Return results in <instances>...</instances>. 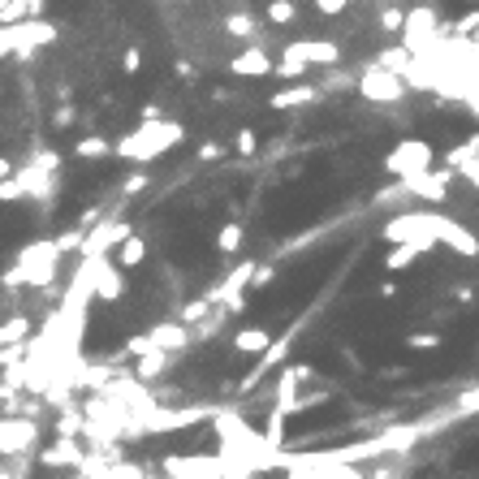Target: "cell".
<instances>
[{
	"label": "cell",
	"instance_id": "obj_30",
	"mask_svg": "<svg viewBox=\"0 0 479 479\" xmlns=\"http://www.w3.org/2000/svg\"><path fill=\"white\" fill-rule=\"evenodd\" d=\"M199 160H203V165H216V160H225V143H203L199 147Z\"/></svg>",
	"mask_w": 479,
	"mask_h": 479
},
{
	"label": "cell",
	"instance_id": "obj_35",
	"mask_svg": "<svg viewBox=\"0 0 479 479\" xmlns=\"http://www.w3.org/2000/svg\"><path fill=\"white\" fill-rule=\"evenodd\" d=\"M177 4H203V0H177Z\"/></svg>",
	"mask_w": 479,
	"mask_h": 479
},
{
	"label": "cell",
	"instance_id": "obj_21",
	"mask_svg": "<svg viewBox=\"0 0 479 479\" xmlns=\"http://www.w3.org/2000/svg\"><path fill=\"white\" fill-rule=\"evenodd\" d=\"M298 0H268V9H264V18L272 30H289V26L298 22Z\"/></svg>",
	"mask_w": 479,
	"mask_h": 479
},
{
	"label": "cell",
	"instance_id": "obj_7",
	"mask_svg": "<svg viewBox=\"0 0 479 479\" xmlns=\"http://www.w3.org/2000/svg\"><path fill=\"white\" fill-rule=\"evenodd\" d=\"M402 48L410 52V56H428L441 39H445V22H441V13L432 9V4H415V9H406V18H402Z\"/></svg>",
	"mask_w": 479,
	"mask_h": 479
},
{
	"label": "cell",
	"instance_id": "obj_20",
	"mask_svg": "<svg viewBox=\"0 0 479 479\" xmlns=\"http://www.w3.org/2000/svg\"><path fill=\"white\" fill-rule=\"evenodd\" d=\"M73 156H78V160H87V165L113 160V139H104V134H82V139L73 143Z\"/></svg>",
	"mask_w": 479,
	"mask_h": 479
},
{
	"label": "cell",
	"instance_id": "obj_23",
	"mask_svg": "<svg viewBox=\"0 0 479 479\" xmlns=\"http://www.w3.org/2000/svg\"><path fill=\"white\" fill-rule=\"evenodd\" d=\"M402 18H406V9H402V4H393V0H384V4H381V13H376V30L393 39V35L402 30Z\"/></svg>",
	"mask_w": 479,
	"mask_h": 479
},
{
	"label": "cell",
	"instance_id": "obj_8",
	"mask_svg": "<svg viewBox=\"0 0 479 479\" xmlns=\"http://www.w3.org/2000/svg\"><path fill=\"white\" fill-rule=\"evenodd\" d=\"M432 165H436V147H432L428 139H398L381 160V168L393 182H410V177L428 173Z\"/></svg>",
	"mask_w": 479,
	"mask_h": 479
},
{
	"label": "cell",
	"instance_id": "obj_27",
	"mask_svg": "<svg viewBox=\"0 0 479 479\" xmlns=\"http://www.w3.org/2000/svg\"><path fill=\"white\" fill-rule=\"evenodd\" d=\"M272 281H277V268H272V264H255V272H251V294H255V289H268Z\"/></svg>",
	"mask_w": 479,
	"mask_h": 479
},
{
	"label": "cell",
	"instance_id": "obj_36",
	"mask_svg": "<svg viewBox=\"0 0 479 479\" xmlns=\"http://www.w3.org/2000/svg\"><path fill=\"white\" fill-rule=\"evenodd\" d=\"M423 4H432V9H436V4H441V0H423Z\"/></svg>",
	"mask_w": 479,
	"mask_h": 479
},
{
	"label": "cell",
	"instance_id": "obj_28",
	"mask_svg": "<svg viewBox=\"0 0 479 479\" xmlns=\"http://www.w3.org/2000/svg\"><path fill=\"white\" fill-rule=\"evenodd\" d=\"M139 191H147V173L143 168H139L134 177H125V182H121V199H130V194H139Z\"/></svg>",
	"mask_w": 479,
	"mask_h": 479
},
{
	"label": "cell",
	"instance_id": "obj_3",
	"mask_svg": "<svg viewBox=\"0 0 479 479\" xmlns=\"http://www.w3.org/2000/svg\"><path fill=\"white\" fill-rule=\"evenodd\" d=\"M61 264H65V255L56 251V242L30 238L22 251H18L13 268L0 277V286L4 289H48L52 281L61 277Z\"/></svg>",
	"mask_w": 479,
	"mask_h": 479
},
{
	"label": "cell",
	"instance_id": "obj_18",
	"mask_svg": "<svg viewBox=\"0 0 479 479\" xmlns=\"http://www.w3.org/2000/svg\"><path fill=\"white\" fill-rule=\"evenodd\" d=\"M143 260H147V238L134 229L130 238H121V246L108 255V264L113 268H121V272H134V268H143Z\"/></svg>",
	"mask_w": 479,
	"mask_h": 479
},
{
	"label": "cell",
	"instance_id": "obj_33",
	"mask_svg": "<svg viewBox=\"0 0 479 479\" xmlns=\"http://www.w3.org/2000/svg\"><path fill=\"white\" fill-rule=\"evenodd\" d=\"M139 117H143V121H160L165 113H160V104H143V108H139Z\"/></svg>",
	"mask_w": 479,
	"mask_h": 479
},
{
	"label": "cell",
	"instance_id": "obj_6",
	"mask_svg": "<svg viewBox=\"0 0 479 479\" xmlns=\"http://www.w3.org/2000/svg\"><path fill=\"white\" fill-rule=\"evenodd\" d=\"M44 441V423L35 415H0V458L4 462H30Z\"/></svg>",
	"mask_w": 479,
	"mask_h": 479
},
{
	"label": "cell",
	"instance_id": "obj_15",
	"mask_svg": "<svg viewBox=\"0 0 479 479\" xmlns=\"http://www.w3.org/2000/svg\"><path fill=\"white\" fill-rule=\"evenodd\" d=\"M125 289H130V277L104 260L99 272H96V281H91V298H96V303H108V307H117L121 298H125Z\"/></svg>",
	"mask_w": 479,
	"mask_h": 479
},
{
	"label": "cell",
	"instance_id": "obj_4",
	"mask_svg": "<svg viewBox=\"0 0 479 479\" xmlns=\"http://www.w3.org/2000/svg\"><path fill=\"white\" fill-rule=\"evenodd\" d=\"M346 61V52H341V44L337 39H289L286 48H281V56L272 61V73L277 78H307V70H337Z\"/></svg>",
	"mask_w": 479,
	"mask_h": 479
},
{
	"label": "cell",
	"instance_id": "obj_34",
	"mask_svg": "<svg viewBox=\"0 0 479 479\" xmlns=\"http://www.w3.org/2000/svg\"><path fill=\"white\" fill-rule=\"evenodd\" d=\"M13 160H9V156H0V182H9V177H13Z\"/></svg>",
	"mask_w": 479,
	"mask_h": 479
},
{
	"label": "cell",
	"instance_id": "obj_17",
	"mask_svg": "<svg viewBox=\"0 0 479 479\" xmlns=\"http://www.w3.org/2000/svg\"><path fill=\"white\" fill-rule=\"evenodd\" d=\"M320 96H324V91L312 87V82H289V87H281V91L268 96V108H272V113H286V108L294 113V108H312Z\"/></svg>",
	"mask_w": 479,
	"mask_h": 479
},
{
	"label": "cell",
	"instance_id": "obj_19",
	"mask_svg": "<svg viewBox=\"0 0 479 479\" xmlns=\"http://www.w3.org/2000/svg\"><path fill=\"white\" fill-rule=\"evenodd\" d=\"M268 341H272V333L264 324H246V329L234 333V355H264Z\"/></svg>",
	"mask_w": 479,
	"mask_h": 479
},
{
	"label": "cell",
	"instance_id": "obj_26",
	"mask_svg": "<svg viewBox=\"0 0 479 479\" xmlns=\"http://www.w3.org/2000/svg\"><path fill=\"white\" fill-rule=\"evenodd\" d=\"M255 147H260V134H255V125H242L238 139H234V151H238V156H255Z\"/></svg>",
	"mask_w": 479,
	"mask_h": 479
},
{
	"label": "cell",
	"instance_id": "obj_12",
	"mask_svg": "<svg viewBox=\"0 0 479 479\" xmlns=\"http://www.w3.org/2000/svg\"><path fill=\"white\" fill-rule=\"evenodd\" d=\"M406 199H419V203H428V208H441V203H449V194H454V177H449V168L432 165L428 173H419V177H410V182H398Z\"/></svg>",
	"mask_w": 479,
	"mask_h": 479
},
{
	"label": "cell",
	"instance_id": "obj_25",
	"mask_svg": "<svg viewBox=\"0 0 479 479\" xmlns=\"http://www.w3.org/2000/svg\"><path fill=\"white\" fill-rule=\"evenodd\" d=\"M441 341H445V337L436 333V329H428V333L419 329V333H410V337H406L410 350H441Z\"/></svg>",
	"mask_w": 479,
	"mask_h": 479
},
{
	"label": "cell",
	"instance_id": "obj_32",
	"mask_svg": "<svg viewBox=\"0 0 479 479\" xmlns=\"http://www.w3.org/2000/svg\"><path fill=\"white\" fill-rule=\"evenodd\" d=\"M381 376H384V381H406L410 367H381Z\"/></svg>",
	"mask_w": 479,
	"mask_h": 479
},
{
	"label": "cell",
	"instance_id": "obj_24",
	"mask_svg": "<svg viewBox=\"0 0 479 479\" xmlns=\"http://www.w3.org/2000/svg\"><path fill=\"white\" fill-rule=\"evenodd\" d=\"M242 242H246V229L229 220V225H220V234H216V251H220V255H238Z\"/></svg>",
	"mask_w": 479,
	"mask_h": 479
},
{
	"label": "cell",
	"instance_id": "obj_5",
	"mask_svg": "<svg viewBox=\"0 0 479 479\" xmlns=\"http://www.w3.org/2000/svg\"><path fill=\"white\" fill-rule=\"evenodd\" d=\"M277 471H281V479H363L367 475L363 466L333 462L324 449H281Z\"/></svg>",
	"mask_w": 479,
	"mask_h": 479
},
{
	"label": "cell",
	"instance_id": "obj_22",
	"mask_svg": "<svg viewBox=\"0 0 479 479\" xmlns=\"http://www.w3.org/2000/svg\"><path fill=\"white\" fill-rule=\"evenodd\" d=\"M423 255H428V251H419V246H393V251L384 255V272H410Z\"/></svg>",
	"mask_w": 479,
	"mask_h": 479
},
{
	"label": "cell",
	"instance_id": "obj_10",
	"mask_svg": "<svg viewBox=\"0 0 479 479\" xmlns=\"http://www.w3.org/2000/svg\"><path fill=\"white\" fill-rule=\"evenodd\" d=\"M156 471H160V479H220L225 462L216 454H165Z\"/></svg>",
	"mask_w": 479,
	"mask_h": 479
},
{
	"label": "cell",
	"instance_id": "obj_2",
	"mask_svg": "<svg viewBox=\"0 0 479 479\" xmlns=\"http://www.w3.org/2000/svg\"><path fill=\"white\" fill-rule=\"evenodd\" d=\"M182 143H186V125H182V121H165V117L139 121L125 139L113 143V156L134 168H151L156 160H165L168 151H177Z\"/></svg>",
	"mask_w": 479,
	"mask_h": 479
},
{
	"label": "cell",
	"instance_id": "obj_16",
	"mask_svg": "<svg viewBox=\"0 0 479 479\" xmlns=\"http://www.w3.org/2000/svg\"><path fill=\"white\" fill-rule=\"evenodd\" d=\"M220 35H225V39H234L238 48L260 44V18H255L251 9H229V13L220 18Z\"/></svg>",
	"mask_w": 479,
	"mask_h": 479
},
{
	"label": "cell",
	"instance_id": "obj_13",
	"mask_svg": "<svg viewBox=\"0 0 479 479\" xmlns=\"http://www.w3.org/2000/svg\"><path fill=\"white\" fill-rule=\"evenodd\" d=\"M441 168H449V177H462V182L475 191L479 186V134H466V143L449 147Z\"/></svg>",
	"mask_w": 479,
	"mask_h": 479
},
{
	"label": "cell",
	"instance_id": "obj_14",
	"mask_svg": "<svg viewBox=\"0 0 479 479\" xmlns=\"http://www.w3.org/2000/svg\"><path fill=\"white\" fill-rule=\"evenodd\" d=\"M229 73L234 78H272V52L264 44H246L229 56Z\"/></svg>",
	"mask_w": 479,
	"mask_h": 479
},
{
	"label": "cell",
	"instance_id": "obj_29",
	"mask_svg": "<svg viewBox=\"0 0 479 479\" xmlns=\"http://www.w3.org/2000/svg\"><path fill=\"white\" fill-rule=\"evenodd\" d=\"M0 203H22V186H18V177L0 182Z\"/></svg>",
	"mask_w": 479,
	"mask_h": 479
},
{
	"label": "cell",
	"instance_id": "obj_1",
	"mask_svg": "<svg viewBox=\"0 0 479 479\" xmlns=\"http://www.w3.org/2000/svg\"><path fill=\"white\" fill-rule=\"evenodd\" d=\"M384 242H393V246H419V251H436V246H449L454 255H466V260H475V234L454 220V216L445 212H398L384 220L381 229Z\"/></svg>",
	"mask_w": 479,
	"mask_h": 479
},
{
	"label": "cell",
	"instance_id": "obj_11",
	"mask_svg": "<svg viewBox=\"0 0 479 479\" xmlns=\"http://www.w3.org/2000/svg\"><path fill=\"white\" fill-rule=\"evenodd\" d=\"M56 39H61V26L48 22V18H22V22H13V56L22 65L39 48H52Z\"/></svg>",
	"mask_w": 479,
	"mask_h": 479
},
{
	"label": "cell",
	"instance_id": "obj_9",
	"mask_svg": "<svg viewBox=\"0 0 479 479\" xmlns=\"http://www.w3.org/2000/svg\"><path fill=\"white\" fill-rule=\"evenodd\" d=\"M406 96H410V87L398 78V73L376 70V65H363V73H359V99H367V104H381V108H393V104H402Z\"/></svg>",
	"mask_w": 479,
	"mask_h": 479
},
{
	"label": "cell",
	"instance_id": "obj_31",
	"mask_svg": "<svg viewBox=\"0 0 479 479\" xmlns=\"http://www.w3.org/2000/svg\"><path fill=\"white\" fill-rule=\"evenodd\" d=\"M121 70H125V73H139V70H143V52H139V48H125V52H121Z\"/></svg>",
	"mask_w": 479,
	"mask_h": 479
}]
</instances>
